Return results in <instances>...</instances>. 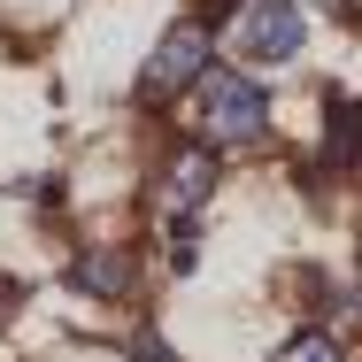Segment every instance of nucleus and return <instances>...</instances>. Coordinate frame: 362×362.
I'll return each instance as SVG.
<instances>
[{"instance_id":"f257e3e1","label":"nucleus","mask_w":362,"mask_h":362,"mask_svg":"<svg viewBox=\"0 0 362 362\" xmlns=\"http://www.w3.org/2000/svg\"><path fill=\"white\" fill-rule=\"evenodd\" d=\"M193 139L231 154V146H262L270 139V93L255 70H209L193 85Z\"/></svg>"},{"instance_id":"423d86ee","label":"nucleus","mask_w":362,"mask_h":362,"mask_svg":"<svg viewBox=\"0 0 362 362\" xmlns=\"http://www.w3.org/2000/svg\"><path fill=\"white\" fill-rule=\"evenodd\" d=\"M324 170H362V100H324Z\"/></svg>"},{"instance_id":"6e6552de","label":"nucleus","mask_w":362,"mask_h":362,"mask_svg":"<svg viewBox=\"0 0 362 362\" xmlns=\"http://www.w3.org/2000/svg\"><path fill=\"white\" fill-rule=\"evenodd\" d=\"M339 16H347V23H362V0H339Z\"/></svg>"},{"instance_id":"7ed1b4c3","label":"nucleus","mask_w":362,"mask_h":362,"mask_svg":"<svg viewBox=\"0 0 362 362\" xmlns=\"http://www.w3.org/2000/svg\"><path fill=\"white\" fill-rule=\"evenodd\" d=\"M223 31H231V54L255 62V70H286L293 54L308 47V16H300V0H247Z\"/></svg>"},{"instance_id":"0eeeda50","label":"nucleus","mask_w":362,"mask_h":362,"mask_svg":"<svg viewBox=\"0 0 362 362\" xmlns=\"http://www.w3.org/2000/svg\"><path fill=\"white\" fill-rule=\"evenodd\" d=\"M270 362H347V347H339V332H316V324H308V332H293Z\"/></svg>"},{"instance_id":"39448f33","label":"nucleus","mask_w":362,"mask_h":362,"mask_svg":"<svg viewBox=\"0 0 362 362\" xmlns=\"http://www.w3.org/2000/svg\"><path fill=\"white\" fill-rule=\"evenodd\" d=\"M216 177H223V162H216V146H201V139H177L170 146V162H162V201L170 209H201L209 193H216Z\"/></svg>"},{"instance_id":"20e7f679","label":"nucleus","mask_w":362,"mask_h":362,"mask_svg":"<svg viewBox=\"0 0 362 362\" xmlns=\"http://www.w3.org/2000/svg\"><path fill=\"white\" fill-rule=\"evenodd\" d=\"M62 286L85 293V300H132V293H139V247H132V239H93V247H77L70 270H62Z\"/></svg>"},{"instance_id":"f03ea898","label":"nucleus","mask_w":362,"mask_h":362,"mask_svg":"<svg viewBox=\"0 0 362 362\" xmlns=\"http://www.w3.org/2000/svg\"><path fill=\"white\" fill-rule=\"evenodd\" d=\"M209 54H216V31H209L201 16L170 23V31L154 39V54H146L139 70H132V100H139V108H170V100H185L201 77L216 70Z\"/></svg>"}]
</instances>
